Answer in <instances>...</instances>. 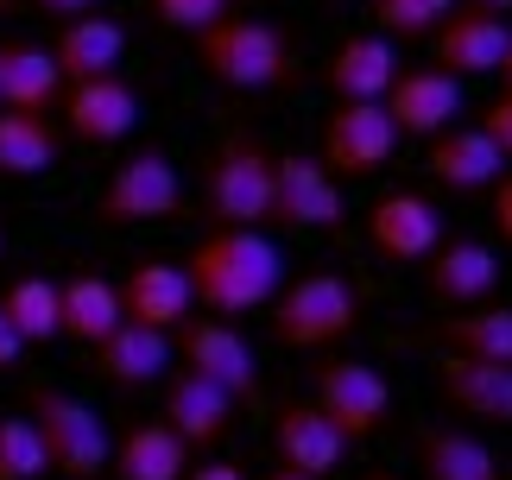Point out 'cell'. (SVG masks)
Listing matches in <instances>:
<instances>
[{"instance_id": "5", "label": "cell", "mask_w": 512, "mask_h": 480, "mask_svg": "<svg viewBox=\"0 0 512 480\" xmlns=\"http://www.w3.org/2000/svg\"><path fill=\"white\" fill-rule=\"evenodd\" d=\"M26 417H32V430H38V443H45V468L51 474H64V480H102L108 474V430H102V417H95L76 392L64 386H32L26 392Z\"/></svg>"}, {"instance_id": "37", "label": "cell", "mask_w": 512, "mask_h": 480, "mask_svg": "<svg viewBox=\"0 0 512 480\" xmlns=\"http://www.w3.org/2000/svg\"><path fill=\"white\" fill-rule=\"evenodd\" d=\"M19 354H26V342H19V335H13V323L0 316V373H13V367H19Z\"/></svg>"}, {"instance_id": "17", "label": "cell", "mask_w": 512, "mask_h": 480, "mask_svg": "<svg viewBox=\"0 0 512 480\" xmlns=\"http://www.w3.org/2000/svg\"><path fill=\"white\" fill-rule=\"evenodd\" d=\"M437 398L456 417H475V424L512 430V367H487V360L443 354L437 360Z\"/></svg>"}, {"instance_id": "21", "label": "cell", "mask_w": 512, "mask_h": 480, "mask_svg": "<svg viewBox=\"0 0 512 480\" xmlns=\"http://www.w3.org/2000/svg\"><path fill=\"white\" fill-rule=\"evenodd\" d=\"M121 291H114V278L102 272H76L57 285V335H70V342L83 348H102L114 329H121Z\"/></svg>"}, {"instance_id": "12", "label": "cell", "mask_w": 512, "mask_h": 480, "mask_svg": "<svg viewBox=\"0 0 512 480\" xmlns=\"http://www.w3.org/2000/svg\"><path fill=\"white\" fill-rule=\"evenodd\" d=\"M367 240L392 266H424V259L443 247V215L418 190H392L367 209Z\"/></svg>"}, {"instance_id": "14", "label": "cell", "mask_w": 512, "mask_h": 480, "mask_svg": "<svg viewBox=\"0 0 512 480\" xmlns=\"http://www.w3.org/2000/svg\"><path fill=\"white\" fill-rule=\"evenodd\" d=\"M500 285V259L487 240H443L437 253L424 259V291H430V304H443V310H475L487 304Z\"/></svg>"}, {"instance_id": "32", "label": "cell", "mask_w": 512, "mask_h": 480, "mask_svg": "<svg viewBox=\"0 0 512 480\" xmlns=\"http://www.w3.org/2000/svg\"><path fill=\"white\" fill-rule=\"evenodd\" d=\"M45 443L32 417H0V480H45Z\"/></svg>"}, {"instance_id": "34", "label": "cell", "mask_w": 512, "mask_h": 480, "mask_svg": "<svg viewBox=\"0 0 512 480\" xmlns=\"http://www.w3.org/2000/svg\"><path fill=\"white\" fill-rule=\"evenodd\" d=\"M481 133L500 146V158H512V95H506V89H500L494 102L481 108Z\"/></svg>"}, {"instance_id": "11", "label": "cell", "mask_w": 512, "mask_h": 480, "mask_svg": "<svg viewBox=\"0 0 512 480\" xmlns=\"http://www.w3.org/2000/svg\"><path fill=\"white\" fill-rule=\"evenodd\" d=\"M272 455H279L285 474L329 480V474L348 462V436L329 424V417L310 405V398H285L279 417H272Z\"/></svg>"}, {"instance_id": "15", "label": "cell", "mask_w": 512, "mask_h": 480, "mask_svg": "<svg viewBox=\"0 0 512 480\" xmlns=\"http://www.w3.org/2000/svg\"><path fill=\"white\" fill-rule=\"evenodd\" d=\"M380 108H386V120L399 133L437 139L443 127H456V114H462V83H456V76H443V70H399Z\"/></svg>"}, {"instance_id": "8", "label": "cell", "mask_w": 512, "mask_h": 480, "mask_svg": "<svg viewBox=\"0 0 512 480\" xmlns=\"http://www.w3.org/2000/svg\"><path fill=\"white\" fill-rule=\"evenodd\" d=\"M272 228H298V234H323L342 222V184L329 177L323 158L304 152H279L272 158Z\"/></svg>"}, {"instance_id": "30", "label": "cell", "mask_w": 512, "mask_h": 480, "mask_svg": "<svg viewBox=\"0 0 512 480\" xmlns=\"http://www.w3.org/2000/svg\"><path fill=\"white\" fill-rule=\"evenodd\" d=\"M0 316L13 323L19 342H57V285L51 278H19L0 297Z\"/></svg>"}, {"instance_id": "22", "label": "cell", "mask_w": 512, "mask_h": 480, "mask_svg": "<svg viewBox=\"0 0 512 480\" xmlns=\"http://www.w3.org/2000/svg\"><path fill=\"white\" fill-rule=\"evenodd\" d=\"M121 51H127V32L102 13H83V19H64V32L51 45V64L70 89V83H89V76H114Z\"/></svg>"}, {"instance_id": "13", "label": "cell", "mask_w": 512, "mask_h": 480, "mask_svg": "<svg viewBox=\"0 0 512 480\" xmlns=\"http://www.w3.org/2000/svg\"><path fill=\"white\" fill-rule=\"evenodd\" d=\"M114 291H121V316H127V323L159 329V335H171L177 323H190V304H196L190 278H184L177 259H133L127 278Z\"/></svg>"}, {"instance_id": "35", "label": "cell", "mask_w": 512, "mask_h": 480, "mask_svg": "<svg viewBox=\"0 0 512 480\" xmlns=\"http://www.w3.org/2000/svg\"><path fill=\"white\" fill-rule=\"evenodd\" d=\"M487 190H494V222H500V240L512 247V171H500Z\"/></svg>"}, {"instance_id": "27", "label": "cell", "mask_w": 512, "mask_h": 480, "mask_svg": "<svg viewBox=\"0 0 512 480\" xmlns=\"http://www.w3.org/2000/svg\"><path fill=\"white\" fill-rule=\"evenodd\" d=\"M184 468H190V449L165 424H133L108 455L114 480H184Z\"/></svg>"}, {"instance_id": "16", "label": "cell", "mask_w": 512, "mask_h": 480, "mask_svg": "<svg viewBox=\"0 0 512 480\" xmlns=\"http://www.w3.org/2000/svg\"><path fill=\"white\" fill-rule=\"evenodd\" d=\"M64 127L83 139V146H114L140 127V95L121 76H89V83L64 89Z\"/></svg>"}, {"instance_id": "31", "label": "cell", "mask_w": 512, "mask_h": 480, "mask_svg": "<svg viewBox=\"0 0 512 480\" xmlns=\"http://www.w3.org/2000/svg\"><path fill=\"white\" fill-rule=\"evenodd\" d=\"M449 13H456V0H373L380 38H430Z\"/></svg>"}, {"instance_id": "38", "label": "cell", "mask_w": 512, "mask_h": 480, "mask_svg": "<svg viewBox=\"0 0 512 480\" xmlns=\"http://www.w3.org/2000/svg\"><path fill=\"white\" fill-rule=\"evenodd\" d=\"M184 480H247L234 462H203V468H184Z\"/></svg>"}, {"instance_id": "28", "label": "cell", "mask_w": 512, "mask_h": 480, "mask_svg": "<svg viewBox=\"0 0 512 480\" xmlns=\"http://www.w3.org/2000/svg\"><path fill=\"white\" fill-rule=\"evenodd\" d=\"M418 468L424 480H506L475 430H418Z\"/></svg>"}, {"instance_id": "18", "label": "cell", "mask_w": 512, "mask_h": 480, "mask_svg": "<svg viewBox=\"0 0 512 480\" xmlns=\"http://www.w3.org/2000/svg\"><path fill=\"white\" fill-rule=\"evenodd\" d=\"M234 405H241V398H228L222 386H209L203 373L184 367V373H171V386H165V430L184 449H215L234 430Z\"/></svg>"}, {"instance_id": "24", "label": "cell", "mask_w": 512, "mask_h": 480, "mask_svg": "<svg viewBox=\"0 0 512 480\" xmlns=\"http://www.w3.org/2000/svg\"><path fill=\"white\" fill-rule=\"evenodd\" d=\"M500 165L506 158L481 127H443L430 139V152H424V171L437 177L443 190H487L500 177Z\"/></svg>"}, {"instance_id": "39", "label": "cell", "mask_w": 512, "mask_h": 480, "mask_svg": "<svg viewBox=\"0 0 512 480\" xmlns=\"http://www.w3.org/2000/svg\"><path fill=\"white\" fill-rule=\"evenodd\" d=\"M468 13H494V19H506L512 0H468Z\"/></svg>"}, {"instance_id": "42", "label": "cell", "mask_w": 512, "mask_h": 480, "mask_svg": "<svg viewBox=\"0 0 512 480\" xmlns=\"http://www.w3.org/2000/svg\"><path fill=\"white\" fill-rule=\"evenodd\" d=\"M367 480H399V474H367Z\"/></svg>"}, {"instance_id": "3", "label": "cell", "mask_w": 512, "mask_h": 480, "mask_svg": "<svg viewBox=\"0 0 512 480\" xmlns=\"http://www.w3.org/2000/svg\"><path fill=\"white\" fill-rule=\"evenodd\" d=\"M272 152L260 133H228L203 165V203L215 228H266L272 215Z\"/></svg>"}, {"instance_id": "33", "label": "cell", "mask_w": 512, "mask_h": 480, "mask_svg": "<svg viewBox=\"0 0 512 480\" xmlns=\"http://www.w3.org/2000/svg\"><path fill=\"white\" fill-rule=\"evenodd\" d=\"M152 13H159L171 32H203L228 13V0H152Z\"/></svg>"}, {"instance_id": "7", "label": "cell", "mask_w": 512, "mask_h": 480, "mask_svg": "<svg viewBox=\"0 0 512 480\" xmlns=\"http://www.w3.org/2000/svg\"><path fill=\"white\" fill-rule=\"evenodd\" d=\"M329 424H336L348 443H367V436L386 430L392 417V386L373 360H323L317 367V398H310Z\"/></svg>"}, {"instance_id": "29", "label": "cell", "mask_w": 512, "mask_h": 480, "mask_svg": "<svg viewBox=\"0 0 512 480\" xmlns=\"http://www.w3.org/2000/svg\"><path fill=\"white\" fill-rule=\"evenodd\" d=\"M64 158V133L45 114L0 108V177H45Z\"/></svg>"}, {"instance_id": "20", "label": "cell", "mask_w": 512, "mask_h": 480, "mask_svg": "<svg viewBox=\"0 0 512 480\" xmlns=\"http://www.w3.org/2000/svg\"><path fill=\"white\" fill-rule=\"evenodd\" d=\"M430 38H437V70L456 76V83L462 76H494L512 45L506 19H494V13H449Z\"/></svg>"}, {"instance_id": "2", "label": "cell", "mask_w": 512, "mask_h": 480, "mask_svg": "<svg viewBox=\"0 0 512 480\" xmlns=\"http://www.w3.org/2000/svg\"><path fill=\"white\" fill-rule=\"evenodd\" d=\"M190 38H196V64H203V76L222 83V89L260 95V89L291 83V45H285L279 26H266V19L222 13L215 26L190 32Z\"/></svg>"}, {"instance_id": "41", "label": "cell", "mask_w": 512, "mask_h": 480, "mask_svg": "<svg viewBox=\"0 0 512 480\" xmlns=\"http://www.w3.org/2000/svg\"><path fill=\"white\" fill-rule=\"evenodd\" d=\"M266 480H304V474H285V468H279V474H266Z\"/></svg>"}, {"instance_id": "25", "label": "cell", "mask_w": 512, "mask_h": 480, "mask_svg": "<svg viewBox=\"0 0 512 480\" xmlns=\"http://www.w3.org/2000/svg\"><path fill=\"white\" fill-rule=\"evenodd\" d=\"M95 360H102V379H114V386H127V392H140V386H159L177 354H171V335L140 329V323H121L102 348H95Z\"/></svg>"}, {"instance_id": "10", "label": "cell", "mask_w": 512, "mask_h": 480, "mask_svg": "<svg viewBox=\"0 0 512 480\" xmlns=\"http://www.w3.org/2000/svg\"><path fill=\"white\" fill-rule=\"evenodd\" d=\"M399 152V127L380 102H336L323 120V165L329 177H373Z\"/></svg>"}, {"instance_id": "1", "label": "cell", "mask_w": 512, "mask_h": 480, "mask_svg": "<svg viewBox=\"0 0 512 480\" xmlns=\"http://www.w3.org/2000/svg\"><path fill=\"white\" fill-rule=\"evenodd\" d=\"M184 278H190V297L203 310L247 316V310H266L272 297H279L285 259L260 228H215V234H203L190 247Z\"/></svg>"}, {"instance_id": "40", "label": "cell", "mask_w": 512, "mask_h": 480, "mask_svg": "<svg viewBox=\"0 0 512 480\" xmlns=\"http://www.w3.org/2000/svg\"><path fill=\"white\" fill-rule=\"evenodd\" d=\"M500 83H506V95H512V45H506V57H500Z\"/></svg>"}, {"instance_id": "26", "label": "cell", "mask_w": 512, "mask_h": 480, "mask_svg": "<svg viewBox=\"0 0 512 480\" xmlns=\"http://www.w3.org/2000/svg\"><path fill=\"white\" fill-rule=\"evenodd\" d=\"M437 342L462 360H487V367H512V304H475L437 323Z\"/></svg>"}, {"instance_id": "23", "label": "cell", "mask_w": 512, "mask_h": 480, "mask_svg": "<svg viewBox=\"0 0 512 480\" xmlns=\"http://www.w3.org/2000/svg\"><path fill=\"white\" fill-rule=\"evenodd\" d=\"M57 102H64V76H57L51 51L7 38V45H0V108H13V114H45V120H51Z\"/></svg>"}, {"instance_id": "19", "label": "cell", "mask_w": 512, "mask_h": 480, "mask_svg": "<svg viewBox=\"0 0 512 480\" xmlns=\"http://www.w3.org/2000/svg\"><path fill=\"white\" fill-rule=\"evenodd\" d=\"M392 76H399V51L380 32H348L323 64V83L336 102H386Z\"/></svg>"}, {"instance_id": "44", "label": "cell", "mask_w": 512, "mask_h": 480, "mask_svg": "<svg viewBox=\"0 0 512 480\" xmlns=\"http://www.w3.org/2000/svg\"><path fill=\"white\" fill-rule=\"evenodd\" d=\"M0 7H7V0H0Z\"/></svg>"}, {"instance_id": "9", "label": "cell", "mask_w": 512, "mask_h": 480, "mask_svg": "<svg viewBox=\"0 0 512 480\" xmlns=\"http://www.w3.org/2000/svg\"><path fill=\"white\" fill-rule=\"evenodd\" d=\"M171 354L184 360L190 373H203L209 386H222L228 398H253L260 392V360H253L247 348V335L241 329H228L222 316H203V323H177L171 329Z\"/></svg>"}, {"instance_id": "36", "label": "cell", "mask_w": 512, "mask_h": 480, "mask_svg": "<svg viewBox=\"0 0 512 480\" xmlns=\"http://www.w3.org/2000/svg\"><path fill=\"white\" fill-rule=\"evenodd\" d=\"M38 13L45 19H57V26H64V19H83V13H95V0H32Z\"/></svg>"}, {"instance_id": "4", "label": "cell", "mask_w": 512, "mask_h": 480, "mask_svg": "<svg viewBox=\"0 0 512 480\" xmlns=\"http://www.w3.org/2000/svg\"><path fill=\"white\" fill-rule=\"evenodd\" d=\"M272 342L279 348H298V354H317L329 342H342V335L361 323V291L348 285L342 272H304L279 285L272 297Z\"/></svg>"}, {"instance_id": "43", "label": "cell", "mask_w": 512, "mask_h": 480, "mask_svg": "<svg viewBox=\"0 0 512 480\" xmlns=\"http://www.w3.org/2000/svg\"><path fill=\"white\" fill-rule=\"evenodd\" d=\"M0 253H7V234H0Z\"/></svg>"}, {"instance_id": "6", "label": "cell", "mask_w": 512, "mask_h": 480, "mask_svg": "<svg viewBox=\"0 0 512 480\" xmlns=\"http://www.w3.org/2000/svg\"><path fill=\"white\" fill-rule=\"evenodd\" d=\"M177 209H184V177H177L171 152H159V146L121 158V165L108 171V184H102V203H95V215H102L108 228L171 222Z\"/></svg>"}]
</instances>
